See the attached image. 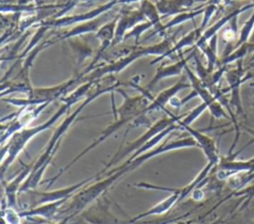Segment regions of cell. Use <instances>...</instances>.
I'll use <instances>...</instances> for the list:
<instances>
[{
  "instance_id": "cell-7",
  "label": "cell",
  "mask_w": 254,
  "mask_h": 224,
  "mask_svg": "<svg viewBox=\"0 0 254 224\" xmlns=\"http://www.w3.org/2000/svg\"><path fill=\"white\" fill-rule=\"evenodd\" d=\"M83 77V74L78 73L74 75L73 77L69 78L68 80L50 87H39L34 88L31 90V92L27 95L26 98H4L2 97V101L9 103L13 106L17 107H26L30 105H40L44 103H52L53 101H56L57 99H62L65 96L67 91L71 86L81 81V78Z\"/></svg>"
},
{
  "instance_id": "cell-19",
  "label": "cell",
  "mask_w": 254,
  "mask_h": 224,
  "mask_svg": "<svg viewBox=\"0 0 254 224\" xmlns=\"http://www.w3.org/2000/svg\"><path fill=\"white\" fill-rule=\"evenodd\" d=\"M199 30L200 29H195L190 33H188L186 36H184L179 42L175 43V45L167 52L165 53L162 56H159V57H156L153 61L150 62V65H153L157 62H159L160 60H162L163 58L165 57H168V56H171L172 55L180 52L183 48L187 47V46H190V45H193L195 42H197L199 40Z\"/></svg>"
},
{
  "instance_id": "cell-5",
  "label": "cell",
  "mask_w": 254,
  "mask_h": 224,
  "mask_svg": "<svg viewBox=\"0 0 254 224\" xmlns=\"http://www.w3.org/2000/svg\"><path fill=\"white\" fill-rule=\"evenodd\" d=\"M180 30L181 29H179L176 33H174L171 36L165 37L160 43H157L155 45L147 46V47H142L138 45L136 49L129 56L123 58H120L116 61L107 63V64H96L92 71H90L88 74H86L81 78L80 82L84 83L87 81H96L106 75L118 73L142 56H147L152 55L158 56L157 57L162 56L165 53H167L173 47V43L176 40V37L180 32Z\"/></svg>"
},
{
  "instance_id": "cell-20",
  "label": "cell",
  "mask_w": 254,
  "mask_h": 224,
  "mask_svg": "<svg viewBox=\"0 0 254 224\" xmlns=\"http://www.w3.org/2000/svg\"><path fill=\"white\" fill-rule=\"evenodd\" d=\"M152 27H153V24L151 22H149V21L142 22V23L138 24L136 27H134L132 30H130L128 33H126L123 41H126L127 39L133 37L135 39V45H139V41H140V37H141L142 33Z\"/></svg>"
},
{
  "instance_id": "cell-21",
  "label": "cell",
  "mask_w": 254,
  "mask_h": 224,
  "mask_svg": "<svg viewBox=\"0 0 254 224\" xmlns=\"http://www.w3.org/2000/svg\"><path fill=\"white\" fill-rule=\"evenodd\" d=\"M199 12H190V13H181L178 16L174 17L170 22H168L166 25H164V30L166 32V30H169L171 28H173L174 26L180 25L188 20H190L192 18H194V16H196Z\"/></svg>"
},
{
  "instance_id": "cell-13",
  "label": "cell",
  "mask_w": 254,
  "mask_h": 224,
  "mask_svg": "<svg viewBox=\"0 0 254 224\" xmlns=\"http://www.w3.org/2000/svg\"><path fill=\"white\" fill-rule=\"evenodd\" d=\"M185 70L188 74V77L190 82V86L193 88V91L195 92L196 96H199L202 99V103L206 105V107L209 108L211 114L215 117H220L223 115V111L219 107V105L215 102L212 95L209 93V91L206 89V87L203 85V83L200 81L198 77H196L192 71L188 67V65L185 66Z\"/></svg>"
},
{
  "instance_id": "cell-4",
  "label": "cell",
  "mask_w": 254,
  "mask_h": 224,
  "mask_svg": "<svg viewBox=\"0 0 254 224\" xmlns=\"http://www.w3.org/2000/svg\"><path fill=\"white\" fill-rule=\"evenodd\" d=\"M85 96L84 90L80 87L75 88L71 93L65 95L61 100L63 104L57 110V112L46 122L34 126L27 127L22 129L21 131L15 133L5 145L1 147V175L4 176V173L9 168V167L13 164V162L18 158L20 153L24 150L26 145L30 142L38 134L50 129L64 114H65L70 106L75 104L80 98Z\"/></svg>"
},
{
  "instance_id": "cell-14",
  "label": "cell",
  "mask_w": 254,
  "mask_h": 224,
  "mask_svg": "<svg viewBox=\"0 0 254 224\" xmlns=\"http://www.w3.org/2000/svg\"><path fill=\"white\" fill-rule=\"evenodd\" d=\"M190 87V83L186 82V80L184 78H181L177 83H175L174 85L170 86L169 88L161 91L156 97H154L150 104L147 106V108L145 109L144 113L145 115L155 112V111H160L162 109L165 110V105L167 103L170 102V100L176 96V94L181 91L182 89Z\"/></svg>"
},
{
  "instance_id": "cell-10",
  "label": "cell",
  "mask_w": 254,
  "mask_h": 224,
  "mask_svg": "<svg viewBox=\"0 0 254 224\" xmlns=\"http://www.w3.org/2000/svg\"><path fill=\"white\" fill-rule=\"evenodd\" d=\"M145 21L147 20L141 10L122 11L121 14L118 15V22H117L116 31H115V37L111 47L120 45L123 42L126 32L128 30H132L138 24Z\"/></svg>"
},
{
  "instance_id": "cell-17",
  "label": "cell",
  "mask_w": 254,
  "mask_h": 224,
  "mask_svg": "<svg viewBox=\"0 0 254 224\" xmlns=\"http://www.w3.org/2000/svg\"><path fill=\"white\" fill-rule=\"evenodd\" d=\"M189 57H182L180 60H178L175 63L172 64H168V65H161L157 68L153 78L147 83L146 85V90H150L152 89L159 81H161L164 78L167 77H171V76H177V75H181V73L183 72V70L185 69V66L187 65V61H188Z\"/></svg>"
},
{
  "instance_id": "cell-6",
  "label": "cell",
  "mask_w": 254,
  "mask_h": 224,
  "mask_svg": "<svg viewBox=\"0 0 254 224\" xmlns=\"http://www.w3.org/2000/svg\"><path fill=\"white\" fill-rule=\"evenodd\" d=\"M97 174L85 178L75 184L59 188L55 190H43L39 191L36 188L20 191L18 193V209L19 211H25L33 209L35 207L55 202L64 198L71 197L78 190L89 184L93 179H97Z\"/></svg>"
},
{
  "instance_id": "cell-16",
  "label": "cell",
  "mask_w": 254,
  "mask_h": 224,
  "mask_svg": "<svg viewBox=\"0 0 254 224\" xmlns=\"http://www.w3.org/2000/svg\"><path fill=\"white\" fill-rule=\"evenodd\" d=\"M104 19H101V18H95L93 20H90V21H86V22H83L75 27H73L71 30H68L64 33H62V34H57L53 37L50 38V40L52 41L53 44H56L60 41H64L65 39H71V38H74V37H78L80 35H83V34H87V33H90V32H97V30L101 27V21H103Z\"/></svg>"
},
{
  "instance_id": "cell-18",
  "label": "cell",
  "mask_w": 254,
  "mask_h": 224,
  "mask_svg": "<svg viewBox=\"0 0 254 224\" xmlns=\"http://www.w3.org/2000/svg\"><path fill=\"white\" fill-rule=\"evenodd\" d=\"M67 41L70 45V48L74 56V75H76L78 74V66H80V64L83 62L85 58L93 56V51L85 41L78 40L75 37L68 39Z\"/></svg>"
},
{
  "instance_id": "cell-11",
  "label": "cell",
  "mask_w": 254,
  "mask_h": 224,
  "mask_svg": "<svg viewBox=\"0 0 254 224\" xmlns=\"http://www.w3.org/2000/svg\"><path fill=\"white\" fill-rule=\"evenodd\" d=\"M32 168L31 166H24V168L21 169V171L11 180L5 181L4 178H2V184L4 189V198L7 202L8 207H12L15 209H18V193L19 190L30 174ZM19 210V209H18Z\"/></svg>"
},
{
  "instance_id": "cell-9",
  "label": "cell",
  "mask_w": 254,
  "mask_h": 224,
  "mask_svg": "<svg viewBox=\"0 0 254 224\" xmlns=\"http://www.w3.org/2000/svg\"><path fill=\"white\" fill-rule=\"evenodd\" d=\"M44 103L40 105H30L20 108L17 112L11 113L1 118V147L17 132L33 122L49 105Z\"/></svg>"
},
{
  "instance_id": "cell-2",
  "label": "cell",
  "mask_w": 254,
  "mask_h": 224,
  "mask_svg": "<svg viewBox=\"0 0 254 224\" xmlns=\"http://www.w3.org/2000/svg\"><path fill=\"white\" fill-rule=\"evenodd\" d=\"M122 83L120 81H118L112 74L106 75V76L95 81V83H94L95 88L90 89V91L88 92V95H86V97L81 102V104L78 106V108H76L71 114H69L61 123V125L56 129V131L53 134V136L51 137L47 147L42 152L39 159L37 161H35V163L32 165L30 174L28 175V177L22 184L19 192L28 190V189H34L37 187V185L41 181L47 168L50 166L56 153L58 152L64 135L65 134L67 129L70 127V125L76 120L77 116L85 108V106H87L91 101H93L100 95L116 90L117 88H119V86Z\"/></svg>"
},
{
  "instance_id": "cell-1",
  "label": "cell",
  "mask_w": 254,
  "mask_h": 224,
  "mask_svg": "<svg viewBox=\"0 0 254 224\" xmlns=\"http://www.w3.org/2000/svg\"><path fill=\"white\" fill-rule=\"evenodd\" d=\"M191 147L198 146L196 141L190 136L183 139L165 141L161 145L138 156L135 159L128 158L120 166L112 168V170L110 171H106L105 174L107 176L105 178H97L95 182L87 184L86 186L78 190L75 194H73L69 198V203L64 208H61L55 219H58L62 224H65L67 221L71 220L73 217L79 214L88 204L97 200L104 193H106L107 190L111 188L114 184H116L118 181H120L125 174L134 171L148 160L167 152Z\"/></svg>"
},
{
  "instance_id": "cell-22",
  "label": "cell",
  "mask_w": 254,
  "mask_h": 224,
  "mask_svg": "<svg viewBox=\"0 0 254 224\" xmlns=\"http://www.w3.org/2000/svg\"><path fill=\"white\" fill-rule=\"evenodd\" d=\"M213 224H219V221H216V222H214Z\"/></svg>"
},
{
  "instance_id": "cell-8",
  "label": "cell",
  "mask_w": 254,
  "mask_h": 224,
  "mask_svg": "<svg viewBox=\"0 0 254 224\" xmlns=\"http://www.w3.org/2000/svg\"><path fill=\"white\" fill-rule=\"evenodd\" d=\"M168 112V111H167ZM184 117V115H181V116H178V115H175V114H172L170 112H168V115L161 118L160 120L156 121L154 124H152L148 130L143 134L141 135L138 139H136L135 141L131 142V143H128L126 144L125 147L123 148H120L115 154L114 156L111 158V160L104 166V168L99 171L97 172V176L102 174V173H105L107 171V169L113 166L115 163L121 161L122 159L126 158L128 155H130L131 153H135L136 151H138L142 146H144L148 141H150L152 138H154L155 136H157L159 133H161L162 131H164L165 129L169 128L170 126H172L173 124L177 123L180 119H182Z\"/></svg>"
},
{
  "instance_id": "cell-12",
  "label": "cell",
  "mask_w": 254,
  "mask_h": 224,
  "mask_svg": "<svg viewBox=\"0 0 254 224\" xmlns=\"http://www.w3.org/2000/svg\"><path fill=\"white\" fill-rule=\"evenodd\" d=\"M113 3L102 6L100 8H97L95 10H92L88 13H84V14H80V15H73V16H66V17H61V18H57V19H48L46 21H43L41 23L38 24L39 25H43L48 27L49 29L51 28H59V27H66L69 26L71 24L74 23H83L86 21H90L93 20L95 18H97V16H99L100 14L104 13L106 10H108L110 7H112Z\"/></svg>"
},
{
  "instance_id": "cell-15",
  "label": "cell",
  "mask_w": 254,
  "mask_h": 224,
  "mask_svg": "<svg viewBox=\"0 0 254 224\" xmlns=\"http://www.w3.org/2000/svg\"><path fill=\"white\" fill-rule=\"evenodd\" d=\"M180 127H181V131H186L190 133V135L196 141L197 146L201 148V150L203 151L208 163L216 167L219 160H218V155H217L214 141L209 137L200 133L198 130L192 129L190 125H180Z\"/></svg>"
},
{
  "instance_id": "cell-3",
  "label": "cell",
  "mask_w": 254,
  "mask_h": 224,
  "mask_svg": "<svg viewBox=\"0 0 254 224\" xmlns=\"http://www.w3.org/2000/svg\"><path fill=\"white\" fill-rule=\"evenodd\" d=\"M116 90L123 96L124 100H123L122 105L119 108L113 110L114 116H115V121L112 124H110L109 126H107L101 132V134L89 146H87L80 154H78L68 165H66L64 168H61V170L54 177H51L50 179H46L45 181H43L45 183H48V188L64 172H65L68 168H70L71 166H73L78 160H80L88 152H90L92 149L97 147L100 143L105 141L109 136H111L113 133H115L117 130H119L122 126H124L125 124H129L135 118L142 115L144 113L145 109L147 108V106L150 104L151 100L153 99V97L149 94V91L145 90V89H143L142 94L137 95V96H129L120 88H117Z\"/></svg>"
}]
</instances>
